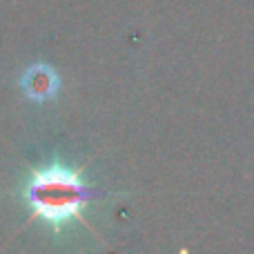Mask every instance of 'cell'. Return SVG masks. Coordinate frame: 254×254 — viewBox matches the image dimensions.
<instances>
[{
    "label": "cell",
    "instance_id": "6da1fadb",
    "mask_svg": "<svg viewBox=\"0 0 254 254\" xmlns=\"http://www.w3.org/2000/svg\"><path fill=\"white\" fill-rule=\"evenodd\" d=\"M87 192L78 174L61 165L34 172V179L27 185V201L34 216H40L54 225L67 219H78Z\"/></svg>",
    "mask_w": 254,
    "mask_h": 254
},
{
    "label": "cell",
    "instance_id": "7a4b0ae2",
    "mask_svg": "<svg viewBox=\"0 0 254 254\" xmlns=\"http://www.w3.org/2000/svg\"><path fill=\"white\" fill-rule=\"evenodd\" d=\"M20 85H22V92L29 98H34V101H49L58 92V76L52 67L38 63V65L29 67L25 71Z\"/></svg>",
    "mask_w": 254,
    "mask_h": 254
}]
</instances>
